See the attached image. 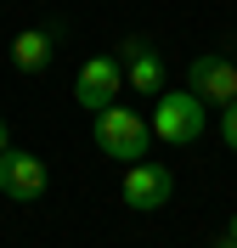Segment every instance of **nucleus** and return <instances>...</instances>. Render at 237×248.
Wrapping results in <instances>:
<instances>
[{"instance_id": "f257e3e1", "label": "nucleus", "mask_w": 237, "mask_h": 248, "mask_svg": "<svg viewBox=\"0 0 237 248\" xmlns=\"http://www.w3.org/2000/svg\"><path fill=\"white\" fill-rule=\"evenodd\" d=\"M96 147H102V158H113V164H142L147 147H153V124H147L142 113L108 102V108L96 113Z\"/></svg>"}, {"instance_id": "9d476101", "label": "nucleus", "mask_w": 237, "mask_h": 248, "mask_svg": "<svg viewBox=\"0 0 237 248\" xmlns=\"http://www.w3.org/2000/svg\"><path fill=\"white\" fill-rule=\"evenodd\" d=\"M6 147H12V124L0 119V153H6Z\"/></svg>"}, {"instance_id": "1a4fd4ad", "label": "nucleus", "mask_w": 237, "mask_h": 248, "mask_svg": "<svg viewBox=\"0 0 237 248\" xmlns=\"http://www.w3.org/2000/svg\"><path fill=\"white\" fill-rule=\"evenodd\" d=\"M221 141L237 153V102H226V108H221Z\"/></svg>"}, {"instance_id": "20e7f679", "label": "nucleus", "mask_w": 237, "mask_h": 248, "mask_svg": "<svg viewBox=\"0 0 237 248\" xmlns=\"http://www.w3.org/2000/svg\"><path fill=\"white\" fill-rule=\"evenodd\" d=\"M175 192V175L164 170V164H130L125 186H119V198H125V209H136V215H153V209H164Z\"/></svg>"}, {"instance_id": "9b49d317", "label": "nucleus", "mask_w": 237, "mask_h": 248, "mask_svg": "<svg viewBox=\"0 0 237 248\" xmlns=\"http://www.w3.org/2000/svg\"><path fill=\"white\" fill-rule=\"evenodd\" d=\"M215 248H237V237H232V232H226V237H221V243H215Z\"/></svg>"}, {"instance_id": "423d86ee", "label": "nucleus", "mask_w": 237, "mask_h": 248, "mask_svg": "<svg viewBox=\"0 0 237 248\" xmlns=\"http://www.w3.org/2000/svg\"><path fill=\"white\" fill-rule=\"evenodd\" d=\"M74 102L91 108V113H102L108 102H119V62L113 57H91L79 68V79H74Z\"/></svg>"}, {"instance_id": "0eeeda50", "label": "nucleus", "mask_w": 237, "mask_h": 248, "mask_svg": "<svg viewBox=\"0 0 237 248\" xmlns=\"http://www.w3.org/2000/svg\"><path fill=\"white\" fill-rule=\"evenodd\" d=\"M51 57H57V34L46 29H23L12 40V62H17V74H46Z\"/></svg>"}, {"instance_id": "f8f14e48", "label": "nucleus", "mask_w": 237, "mask_h": 248, "mask_svg": "<svg viewBox=\"0 0 237 248\" xmlns=\"http://www.w3.org/2000/svg\"><path fill=\"white\" fill-rule=\"evenodd\" d=\"M226 232H232V237H237V215H232V226H226Z\"/></svg>"}, {"instance_id": "6e6552de", "label": "nucleus", "mask_w": 237, "mask_h": 248, "mask_svg": "<svg viewBox=\"0 0 237 248\" xmlns=\"http://www.w3.org/2000/svg\"><path fill=\"white\" fill-rule=\"evenodd\" d=\"M130 91H142V96H164V57H158V51H147L142 40H130Z\"/></svg>"}, {"instance_id": "f03ea898", "label": "nucleus", "mask_w": 237, "mask_h": 248, "mask_svg": "<svg viewBox=\"0 0 237 248\" xmlns=\"http://www.w3.org/2000/svg\"><path fill=\"white\" fill-rule=\"evenodd\" d=\"M204 130H209V108L192 91L153 96V136L164 147H192V141H204Z\"/></svg>"}, {"instance_id": "39448f33", "label": "nucleus", "mask_w": 237, "mask_h": 248, "mask_svg": "<svg viewBox=\"0 0 237 248\" xmlns=\"http://www.w3.org/2000/svg\"><path fill=\"white\" fill-rule=\"evenodd\" d=\"M187 79H192V96L198 102H215V108L237 102V62L232 57H192Z\"/></svg>"}, {"instance_id": "7ed1b4c3", "label": "nucleus", "mask_w": 237, "mask_h": 248, "mask_svg": "<svg viewBox=\"0 0 237 248\" xmlns=\"http://www.w3.org/2000/svg\"><path fill=\"white\" fill-rule=\"evenodd\" d=\"M46 164L34 153H23V147H6L0 153V198H12V203H34V198H46Z\"/></svg>"}]
</instances>
